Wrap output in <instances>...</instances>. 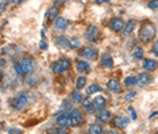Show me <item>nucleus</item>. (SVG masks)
<instances>
[{
    "label": "nucleus",
    "instance_id": "23",
    "mask_svg": "<svg viewBox=\"0 0 158 134\" xmlns=\"http://www.w3.org/2000/svg\"><path fill=\"white\" fill-rule=\"evenodd\" d=\"M71 99L74 100L75 103H82V100H83V96H82V94L79 92V90H75L71 92Z\"/></svg>",
    "mask_w": 158,
    "mask_h": 134
},
{
    "label": "nucleus",
    "instance_id": "18",
    "mask_svg": "<svg viewBox=\"0 0 158 134\" xmlns=\"http://www.w3.org/2000/svg\"><path fill=\"white\" fill-rule=\"evenodd\" d=\"M136 79H138V84H139L140 87H146V86H149L150 81H151V77H150V75H149V73H140L139 76L136 77Z\"/></svg>",
    "mask_w": 158,
    "mask_h": 134
},
{
    "label": "nucleus",
    "instance_id": "21",
    "mask_svg": "<svg viewBox=\"0 0 158 134\" xmlns=\"http://www.w3.org/2000/svg\"><path fill=\"white\" fill-rule=\"evenodd\" d=\"M57 15H59V8H57V7H55V6H53V7H52V8L48 11L47 18L49 19V21H52V22H53L55 19L57 18Z\"/></svg>",
    "mask_w": 158,
    "mask_h": 134
},
{
    "label": "nucleus",
    "instance_id": "10",
    "mask_svg": "<svg viewBox=\"0 0 158 134\" xmlns=\"http://www.w3.org/2000/svg\"><path fill=\"white\" fill-rule=\"evenodd\" d=\"M142 67H143L144 71L153 72V71H156L158 68V63L156 60H151V58H144L143 63H142Z\"/></svg>",
    "mask_w": 158,
    "mask_h": 134
},
{
    "label": "nucleus",
    "instance_id": "33",
    "mask_svg": "<svg viewBox=\"0 0 158 134\" xmlns=\"http://www.w3.org/2000/svg\"><path fill=\"white\" fill-rule=\"evenodd\" d=\"M49 133H53V134H65L67 132L63 129H55V130H49Z\"/></svg>",
    "mask_w": 158,
    "mask_h": 134
},
{
    "label": "nucleus",
    "instance_id": "11",
    "mask_svg": "<svg viewBox=\"0 0 158 134\" xmlns=\"http://www.w3.org/2000/svg\"><path fill=\"white\" fill-rule=\"evenodd\" d=\"M101 67L105 68V69H110L113 67V58L109 53H104L101 56Z\"/></svg>",
    "mask_w": 158,
    "mask_h": 134
},
{
    "label": "nucleus",
    "instance_id": "12",
    "mask_svg": "<svg viewBox=\"0 0 158 134\" xmlns=\"http://www.w3.org/2000/svg\"><path fill=\"white\" fill-rule=\"evenodd\" d=\"M128 122H130V121H128L126 117H116V118L113 119V126L114 127H117V129H126V127L128 126Z\"/></svg>",
    "mask_w": 158,
    "mask_h": 134
},
{
    "label": "nucleus",
    "instance_id": "20",
    "mask_svg": "<svg viewBox=\"0 0 158 134\" xmlns=\"http://www.w3.org/2000/svg\"><path fill=\"white\" fill-rule=\"evenodd\" d=\"M55 44H56V46H59V48H68L70 40H68L67 37H64V35H60V37H57L55 40Z\"/></svg>",
    "mask_w": 158,
    "mask_h": 134
},
{
    "label": "nucleus",
    "instance_id": "19",
    "mask_svg": "<svg viewBox=\"0 0 158 134\" xmlns=\"http://www.w3.org/2000/svg\"><path fill=\"white\" fill-rule=\"evenodd\" d=\"M93 104L95 110H102L106 107V99L104 96H95V99L93 100Z\"/></svg>",
    "mask_w": 158,
    "mask_h": 134
},
{
    "label": "nucleus",
    "instance_id": "17",
    "mask_svg": "<svg viewBox=\"0 0 158 134\" xmlns=\"http://www.w3.org/2000/svg\"><path fill=\"white\" fill-rule=\"evenodd\" d=\"M77 71L81 72V73H87L90 71V64L87 61H83V60H78L77 63Z\"/></svg>",
    "mask_w": 158,
    "mask_h": 134
},
{
    "label": "nucleus",
    "instance_id": "4",
    "mask_svg": "<svg viewBox=\"0 0 158 134\" xmlns=\"http://www.w3.org/2000/svg\"><path fill=\"white\" fill-rule=\"evenodd\" d=\"M81 56L89 61H94V60H97V57H98V52H97V49L93 46H85V48H82V50H81Z\"/></svg>",
    "mask_w": 158,
    "mask_h": 134
},
{
    "label": "nucleus",
    "instance_id": "40",
    "mask_svg": "<svg viewBox=\"0 0 158 134\" xmlns=\"http://www.w3.org/2000/svg\"><path fill=\"white\" fill-rule=\"evenodd\" d=\"M6 65V60H3V58H0V67H4Z\"/></svg>",
    "mask_w": 158,
    "mask_h": 134
},
{
    "label": "nucleus",
    "instance_id": "8",
    "mask_svg": "<svg viewBox=\"0 0 158 134\" xmlns=\"http://www.w3.org/2000/svg\"><path fill=\"white\" fill-rule=\"evenodd\" d=\"M124 25H126V23H124V21L121 18H112L110 22H109L110 30L114 31V33H120L124 29Z\"/></svg>",
    "mask_w": 158,
    "mask_h": 134
},
{
    "label": "nucleus",
    "instance_id": "13",
    "mask_svg": "<svg viewBox=\"0 0 158 134\" xmlns=\"http://www.w3.org/2000/svg\"><path fill=\"white\" fill-rule=\"evenodd\" d=\"M109 119H110V113L106 109L100 110V113L97 114V121H98V122L106 123V122H109Z\"/></svg>",
    "mask_w": 158,
    "mask_h": 134
},
{
    "label": "nucleus",
    "instance_id": "22",
    "mask_svg": "<svg viewBox=\"0 0 158 134\" xmlns=\"http://www.w3.org/2000/svg\"><path fill=\"white\" fill-rule=\"evenodd\" d=\"M102 91V87L98 86V84H91L90 87H87L86 92L87 95H93V94H97V92H101Z\"/></svg>",
    "mask_w": 158,
    "mask_h": 134
},
{
    "label": "nucleus",
    "instance_id": "9",
    "mask_svg": "<svg viewBox=\"0 0 158 134\" xmlns=\"http://www.w3.org/2000/svg\"><path fill=\"white\" fill-rule=\"evenodd\" d=\"M53 27L56 29V30L63 31L68 27V21L65 18H63V16H57V18L53 21Z\"/></svg>",
    "mask_w": 158,
    "mask_h": 134
},
{
    "label": "nucleus",
    "instance_id": "42",
    "mask_svg": "<svg viewBox=\"0 0 158 134\" xmlns=\"http://www.w3.org/2000/svg\"><path fill=\"white\" fill-rule=\"evenodd\" d=\"M23 0H14V3H16V4H19V3H22Z\"/></svg>",
    "mask_w": 158,
    "mask_h": 134
},
{
    "label": "nucleus",
    "instance_id": "28",
    "mask_svg": "<svg viewBox=\"0 0 158 134\" xmlns=\"http://www.w3.org/2000/svg\"><path fill=\"white\" fill-rule=\"evenodd\" d=\"M132 56H134L135 60H142V58H143V49L140 48V46L135 48V49H134V53H132Z\"/></svg>",
    "mask_w": 158,
    "mask_h": 134
},
{
    "label": "nucleus",
    "instance_id": "41",
    "mask_svg": "<svg viewBox=\"0 0 158 134\" xmlns=\"http://www.w3.org/2000/svg\"><path fill=\"white\" fill-rule=\"evenodd\" d=\"M11 2H14V0H3V3H6V4H7V3H11Z\"/></svg>",
    "mask_w": 158,
    "mask_h": 134
},
{
    "label": "nucleus",
    "instance_id": "36",
    "mask_svg": "<svg viewBox=\"0 0 158 134\" xmlns=\"http://www.w3.org/2000/svg\"><path fill=\"white\" fill-rule=\"evenodd\" d=\"M6 7H7V4H6V3H0V15L6 11Z\"/></svg>",
    "mask_w": 158,
    "mask_h": 134
},
{
    "label": "nucleus",
    "instance_id": "37",
    "mask_svg": "<svg viewBox=\"0 0 158 134\" xmlns=\"http://www.w3.org/2000/svg\"><path fill=\"white\" fill-rule=\"evenodd\" d=\"M110 0H95V3L97 4H106V3H109Z\"/></svg>",
    "mask_w": 158,
    "mask_h": 134
},
{
    "label": "nucleus",
    "instance_id": "25",
    "mask_svg": "<svg viewBox=\"0 0 158 134\" xmlns=\"http://www.w3.org/2000/svg\"><path fill=\"white\" fill-rule=\"evenodd\" d=\"M89 133L91 134H102L104 133V129L101 125H91L89 127Z\"/></svg>",
    "mask_w": 158,
    "mask_h": 134
},
{
    "label": "nucleus",
    "instance_id": "34",
    "mask_svg": "<svg viewBox=\"0 0 158 134\" xmlns=\"http://www.w3.org/2000/svg\"><path fill=\"white\" fill-rule=\"evenodd\" d=\"M64 3H65V0H55V3H53V6H55V7H60V6H63L64 4Z\"/></svg>",
    "mask_w": 158,
    "mask_h": 134
},
{
    "label": "nucleus",
    "instance_id": "16",
    "mask_svg": "<svg viewBox=\"0 0 158 134\" xmlns=\"http://www.w3.org/2000/svg\"><path fill=\"white\" fill-rule=\"evenodd\" d=\"M108 88H109V91H112V92L118 94L121 91V84L117 79H112L108 81Z\"/></svg>",
    "mask_w": 158,
    "mask_h": 134
},
{
    "label": "nucleus",
    "instance_id": "7",
    "mask_svg": "<svg viewBox=\"0 0 158 134\" xmlns=\"http://www.w3.org/2000/svg\"><path fill=\"white\" fill-rule=\"evenodd\" d=\"M12 106L15 107L16 110H22L27 106V95L26 94H19L18 96L12 100Z\"/></svg>",
    "mask_w": 158,
    "mask_h": 134
},
{
    "label": "nucleus",
    "instance_id": "5",
    "mask_svg": "<svg viewBox=\"0 0 158 134\" xmlns=\"http://www.w3.org/2000/svg\"><path fill=\"white\" fill-rule=\"evenodd\" d=\"M70 113L71 111H64V113L59 114L56 117V123L60 127H70L71 126V118H70Z\"/></svg>",
    "mask_w": 158,
    "mask_h": 134
},
{
    "label": "nucleus",
    "instance_id": "44",
    "mask_svg": "<svg viewBox=\"0 0 158 134\" xmlns=\"http://www.w3.org/2000/svg\"><path fill=\"white\" fill-rule=\"evenodd\" d=\"M0 110H2V104H0Z\"/></svg>",
    "mask_w": 158,
    "mask_h": 134
},
{
    "label": "nucleus",
    "instance_id": "35",
    "mask_svg": "<svg viewBox=\"0 0 158 134\" xmlns=\"http://www.w3.org/2000/svg\"><path fill=\"white\" fill-rule=\"evenodd\" d=\"M40 49H41V50H45V49H48V44L45 41H41V42H40Z\"/></svg>",
    "mask_w": 158,
    "mask_h": 134
},
{
    "label": "nucleus",
    "instance_id": "2",
    "mask_svg": "<svg viewBox=\"0 0 158 134\" xmlns=\"http://www.w3.org/2000/svg\"><path fill=\"white\" fill-rule=\"evenodd\" d=\"M156 33H157V27L154 23L151 22H146L142 27H140L139 31V38L140 41L144 42V44H149L156 38Z\"/></svg>",
    "mask_w": 158,
    "mask_h": 134
},
{
    "label": "nucleus",
    "instance_id": "29",
    "mask_svg": "<svg viewBox=\"0 0 158 134\" xmlns=\"http://www.w3.org/2000/svg\"><path fill=\"white\" fill-rule=\"evenodd\" d=\"M52 71H53V73H55V75H61V73L64 72L63 67L60 65V63H59V61L53 64V67H52Z\"/></svg>",
    "mask_w": 158,
    "mask_h": 134
},
{
    "label": "nucleus",
    "instance_id": "24",
    "mask_svg": "<svg viewBox=\"0 0 158 134\" xmlns=\"http://www.w3.org/2000/svg\"><path fill=\"white\" fill-rule=\"evenodd\" d=\"M124 84H126V87L131 88V87H134L135 84H138V79L135 76H127L126 79H124Z\"/></svg>",
    "mask_w": 158,
    "mask_h": 134
},
{
    "label": "nucleus",
    "instance_id": "3",
    "mask_svg": "<svg viewBox=\"0 0 158 134\" xmlns=\"http://www.w3.org/2000/svg\"><path fill=\"white\" fill-rule=\"evenodd\" d=\"M70 118H71V126L72 127H78V126L83 125V122H85V115H83V113H82V110H79V109L71 110Z\"/></svg>",
    "mask_w": 158,
    "mask_h": 134
},
{
    "label": "nucleus",
    "instance_id": "15",
    "mask_svg": "<svg viewBox=\"0 0 158 134\" xmlns=\"http://www.w3.org/2000/svg\"><path fill=\"white\" fill-rule=\"evenodd\" d=\"M135 27H136V22H135V21H128L127 23L124 25V29H123L124 37H128V35L132 34V31L135 30Z\"/></svg>",
    "mask_w": 158,
    "mask_h": 134
},
{
    "label": "nucleus",
    "instance_id": "31",
    "mask_svg": "<svg viewBox=\"0 0 158 134\" xmlns=\"http://www.w3.org/2000/svg\"><path fill=\"white\" fill-rule=\"evenodd\" d=\"M135 96H136V92H128V94L126 95V98H124V99H126V100H128V102H130V100H132Z\"/></svg>",
    "mask_w": 158,
    "mask_h": 134
},
{
    "label": "nucleus",
    "instance_id": "39",
    "mask_svg": "<svg viewBox=\"0 0 158 134\" xmlns=\"http://www.w3.org/2000/svg\"><path fill=\"white\" fill-rule=\"evenodd\" d=\"M153 53L158 56V42H157L156 45H154V48H153Z\"/></svg>",
    "mask_w": 158,
    "mask_h": 134
},
{
    "label": "nucleus",
    "instance_id": "26",
    "mask_svg": "<svg viewBox=\"0 0 158 134\" xmlns=\"http://www.w3.org/2000/svg\"><path fill=\"white\" fill-rule=\"evenodd\" d=\"M68 48L71 49H79L81 48V40L78 37H74L70 40V44H68Z\"/></svg>",
    "mask_w": 158,
    "mask_h": 134
},
{
    "label": "nucleus",
    "instance_id": "32",
    "mask_svg": "<svg viewBox=\"0 0 158 134\" xmlns=\"http://www.w3.org/2000/svg\"><path fill=\"white\" fill-rule=\"evenodd\" d=\"M128 111H130V114H131V118L134 121L136 119V111L134 110V107H128Z\"/></svg>",
    "mask_w": 158,
    "mask_h": 134
},
{
    "label": "nucleus",
    "instance_id": "38",
    "mask_svg": "<svg viewBox=\"0 0 158 134\" xmlns=\"http://www.w3.org/2000/svg\"><path fill=\"white\" fill-rule=\"evenodd\" d=\"M8 133H16V134H21V133H22V130H19V129H10V130H8Z\"/></svg>",
    "mask_w": 158,
    "mask_h": 134
},
{
    "label": "nucleus",
    "instance_id": "14",
    "mask_svg": "<svg viewBox=\"0 0 158 134\" xmlns=\"http://www.w3.org/2000/svg\"><path fill=\"white\" fill-rule=\"evenodd\" d=\"M82 104H83V109H85V111H86L87 114H94L95 113V107H94L93 102L90 100V98H83Z\"/></svg>",
    "mask_w": 158,
    "mask_h": 134
},
{
    "label": "nucleus",
    "instance_id": "27",
    "mask_svg": "<svg viewBox=\"0 0 158 134\" xmlns=\"http://www.w3.org/2000/svg\"><path fill=\"white\" fill-rule=\"evenodd\" d=\"M75 87H77V90H82V88L86 87V77H78L77 81H75Z\"/></svg>",
    "mask_w": 158,
    "mask_h": 134
},
{
    "label": "nucleus",
    "instance_id": "1",
    "mask_svg": "<svg viewBox=\"0 0 158 134\" xmlns=\"http://www.w3.org/2000/svg\"><path fill=\"white\" fill-rule=\"evenodd\" d=\"M35 67V61L31 57H23L18 64L14 67V71L19 76H25V75L31 73Z\"/></svg>",
    "mask_w": 158,
    "mask_h": 134
},
{
    "label": "nucleus",
    "instance_id": "43",
    "mask_svg": "<svg viewBox=\"0 0 158 134\" xmlns=\"http://www.w3.org/2000/svg\"><path fill=\"white\" fill-rule=\"evenodd\" d=\"M2 79H3V72L0 71V80H2Z\"/></svg>",
    "mask_w": 158,
    "mask_h": 134
},
{
    "label": "nucleus",
    "instance_id": "30",
    "mask_svg": "<svg viewBox=\"0 0 158 134\" xmlns=\"http://www.w3.org/2000/svg\"><path fill=\"white\" fill-rule=\"evenodd\" d=\"M149 8L150 10L158 8V0H150V2H149Z\"/></svg>",
    "mask_w": 158,
    "mask_h": 134
},
{
    "label": "nucleus",
    "instance_id": "6",
    "mask_svg": "<svg viewBox=\"0 0 158 134\" xmlns=\"http://www.w3.org/2000/svg\"><path fill=\"white\" fill-rule=\"evenodd\" d=\"M87 41L90 42H97L98 41V37H100V31H98V27L95 25H91L87 27L86 30V34H85Z\"/></svg>",
    "mask_w": 158,
    "mask_h": 134
}]
</instances>
